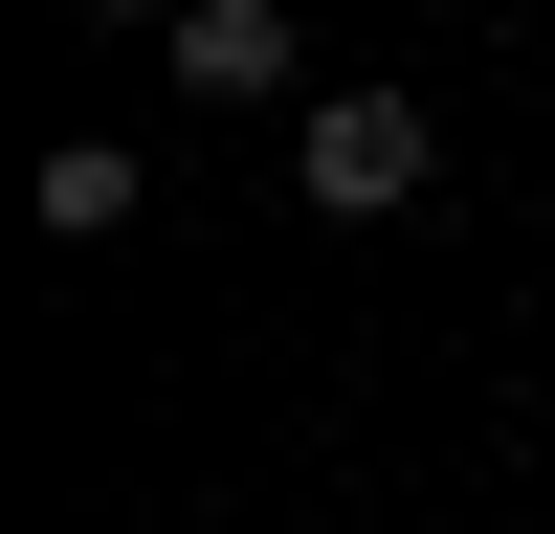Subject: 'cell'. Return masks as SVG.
I'll return each instance as SVG.
<instances>
[{"instance_id":"obj_1","label":"cell","mask_w":555,"mask_h":534,"mask_svg":"<svg viewBox=\"0 0 555 534\" xmlns=\"http://www.w3.org/2000/svg\"><path fill=\"white\" fill-rule=\"evenodd\" d=\"M289 156H311V201H334V223H400V201L444 178V134H423V89H311Z\"/></svg>"},{"instance_id":"obj_2","label":"cell","mask_w":555,"mask_h":534,"mask_svg":"<svg viewBox=\"0 0 555 534\" xmlns=\"http://www.w3.org/2000/svg\"><path fill=\"white\" fill-rule=\"evenodd\" d=\"M178 89L267 112V89H289V0H201V23H178Z\"/></svg>"},{"instance_id":"obj_3","label":"cell","mask_w":555,"mask_h":534,"mask_svg":"<svg viewBox=\"0 0 555 534\" xmlns=\"http://www.w3.org/2000/svg\"><path fill=\"white\" fill-rule=\"evenodd\" d=\"M44 223H67V245H112V223H133V156H112V134H67V156H44Z\"/></svg>"},{"instance_id":"obj_4","label":"cell","mask_w":555,"mask_h":534,"mask_svg":"<svg viewBox=\"0 0 555 534\" xmlns=\"http://www.w3.org/2000/svg\"><path fill=\"white\" fill-rule=\"evenodd\" d=\"M112 23H201V0H112Z\"/></svg>"}]
</instances>
